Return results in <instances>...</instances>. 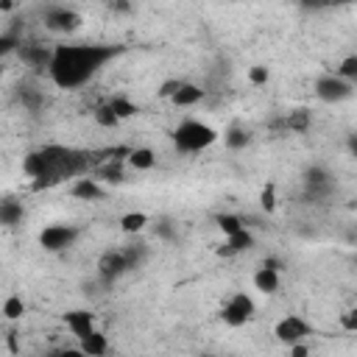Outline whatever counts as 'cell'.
Segmentation results:
<instances>
[{
  "label": "cell",
  "instance_id": "obj_1",
  "mask_svg": "<svg viewBox=\"0 0 357 357\" xmlns=\"http://www.w3.org/2000/svg\"><path fill=\"white\" fill-rule=\"evenodd\" d=\"M123 53V45L103 42H67L50 50L47 75L59 89H78L95 78L112 59Z\"/></svg>",
  "mask_w": 357,
  "mask_h": 357
},
{
  "label": "cell",
  "instance_id": "obj_2",
  "mask_svg": "<svg viewBox=\"0 0 357 357\" xmlns=\"http://www.w3.org/2000/svg\"><path fill=\"white\" fill-rule=\"evenodd\" d=\"M39 153L45 159V173H42V178L31 181L33 190L53 187V184H59L64 178L86 176L89 153H84V151H75V148H67V145H42Z\"/></svg>",
  "mask_w": 357,
  "mask_h": 357
},
{
  "label": "cell",
  "instance_id": "obj_3",
  "mask_svg": "<svg viewBox=\"0 0 357 357\" xmlns=\"http://www.w3.org/2000/svg\"><path fill=\"white\" fill-rule=\"evenodd\" d=\"M218 137H220V134H218L209 123H204V120H192V117L181 120V123L173 128V145H176L181 153H198V151H206L209 145L218 142Z\"/></svg>",
  "mask_w": 357,
  "mask_h": 357
},
{
  "label": "cell",
  "instance_id": "obj_4",
  "mask_svg": "<svg viewBox=\"0 0 357 357\" xmlns=\"http://www.w3.org/2000/svg\"><path fill=\"white\" fill-rule=\"evenodd\" d=\"M254 312H257L254 298H251L248 293L237 290V293H231V296L223 301V307H220V321H223L226 326H245V324L254 318Z\"/></svg>",
  "mask_w": 357,
  "mask_h": 357
},
{
  "label": "cell",
  "instance_id": "obj_5",
  "mask_svg": "<svg viewBox=\"0 0 357 357\" xmlns=\"http://www.w3.org/2000/svg\"><path fill=\"white\" fill-rule=\"evenodd\" d=\"M81 229L73 226V223H50L39 231V245L50 254H59V251H67L70 245H75Z\"/></svg>",
  "mask_w": 357,
  "mask_h": 357
},
{
  "label": "cell",
  "instance_id": "obj_6",
  "mask_svg": "<svg viewBox=\"0 0 357 357\" xmlns=\"http://www.w3.org/2000/svg\"><path fill=\"white\" fill-rule=\"evenodd\" d=\"M273 335H276V340L284 343V346L304 343V340L312 335V324H310L307 318H301V315H284V318L276 321Z\"/></svg>",
  "mask_w": 357,
  "mask_h": 357
},
{
  "label": "cell",
  "instance_id": "obj_7",
  "mask_svg": "<svg viewBox=\"0 0 357 357\" xmlns=\"http://www.w3.org/2000/svg\"><path fill=\"white\" fill-rule=\"evenodd\" d=\"M315 95H318L324 103H343V100L354 98V84L337 78L335 73H326V75H321V78L315 81Z\"/></svg>",
  "mask_w": 357,
  "mask_h": 357
},
{
  "label": "cell",
  "instance_id": "obj_8",
  "mask_svg": "<svg viewBox=\"0 0 357 357\" xmlns=\"http://www.w3.org/2000/svg\"><path fill=\"white\" fill-rule=\"evenodd\" d=\"M84 22V17L75 11V8H67V6H47L45 8V25L56 33H70V31H78Z\"/></svg>",
  "mask_w": 357,
  "mask_h": 357
},
{
  "label": "cell",
  "instance_id": "obj_9",
  "mask_svg": "<svg viewBox=\"0 0 357 357\" xmlns=\"http://www.w3.org/2000/svg\"><path fill=\"white\" fill-rule=\"evenodd\" d=\"M126 271H131V265H128V257H126V251L123 248H109V251H103L100 254V259H98V276L103 279V282H114V279H120Z\"/></svg>",
  "mask_w": 357,
  "mask_h": 357
},
{
  "label": "cell",
  "instance_id": "obj_10",
  "mask_svg": "<svg viewBox=\"0 0 357 357\" xmlns=\"http://www.w3.org/2000/svg\"><path fill=\"white\" fill-rule=\"evenodd\" d=\"M70 195L78 198V201H100L106 195V190L100 187L98 178H92L89 173L86 176H78L73 184H70Z\"/></svg>",
  "mask_w": 357,
  "mask_h": 357
},
{
  "label": "cell",
  "instance_id": "obj_11",
  "mask_svg": "<svg viewBox=\"0 0 357 357\" xmlns=\"http://www.w3.org/2000/svg\"><path fill=\"white\" fill-rule=\"evenodd\" d=\"M64 326L70 329V335H75L81 340L95 329V315L89 310H70V312H64Z\"/></svg>",
  "mask_w": 357,
  "mask_h": 357
},
{
  "label": "cell",
  "instance_id": "obj_12",
  "mask_svg": "<svg viewBox=\"0 0 357 357\" xmlns=\"http://www.w3.org/2000/svg\"><path fill=\"white\" fill-rule=\"evenodd\" d=\"M251 284H254V290H259V293H265V296H273V293L279 290V268H271V265L262 262V265L254 271Z\"/></svg>",
  "mask_w": 357,
  "mask_h": 357
},
{
  "label": "cell",
  "instance_id": "obj_13",
  "mask_svg": "<svg viewBox=\"0 0 357 357\" xmlns=\"http://www.w3.org/2000/svg\"><path fill=\"white\" fill-rule=\"evenodd\" d=\"M248 248H254V234H251L248 229H240L237 234L226 237V243L218 248V254H220V257H237V254H243V251H248Z\"/></svg>",
  "mask_w": 357,
  "mask_h": 357
},
{
  "label": "cell",
  "instance_id": "obj_14",
  "mask_svg": "<svg viewBox=\"0 0 357 357\" xmlns=\"http://www.w3.org/2000/svg\"><path fill=\"white\" fill-rule=\"evenodd\" d=\"M78 349H81L86 357H103V354L109 351V340H106V335H103L100 329H92L86 337L78 340Z\"/></svg>",
  "mask_w": 357,
  "mask_h": 357
},
{
  "label": "cell",
  "instance_id": "obj_15",
  "mask_svg": "<svg viewBox=\"0 0 357 357\" xmlns=\"http://www.w3.org/2000/svg\"><path fill=\"white\" fill-rule=\"evenodd\" d=\"M25 220V209H22V204L20 201H14V198H3L0 201V226H20Z\"/></svg>",
  "mask_w": 357,
  "mask_h": 357
},
{
  "label": "cell",
  "instance_id": "obj_16",
  "mask_svg": "<svg viewBox=\"0 0 357 357\" xmlns=\"http://www.w3.org/2000/svg\"><path fill=\"white\" fill-rule=\"evenodd\" d=\"M126 165L131 167V170H151L153 165H156V153L151 151V148H128V153H126Z\"/></svg>",
  "mask_w": 357,
  "mask_h": 357
},
{
  "label": "cell",
  "instance_id": "obj_17",
  "mask_svg": "<svg viewBox=\"0 0 357 357\" xmlns=\"http://www.w3.org/2000/svg\"><path fill=\"white\" fill-rule=\"evenodd\" d=\"M201 100H204V89H201V86H195V84H190V81H184V84H181V89L170 98V103H173V106H181V109L195 106V103H201Z\"/></svg>",
  "mask_w": 357,
  "mask_h": 357
},
{
  "label": "cell",
  "instance_id": "obj_18",
  "mask_svg": "<svg viewBox=\"0 0 357 357\" xmlns=\"http://www.w3.org/2000/svg\"><path fill=\"white\" fill-rule=\"evenodd\" d=\"M106 106L112 109V114H114L120 123L128 120V117H134V114H139V106H137L134 100H128L126 95H114V98H109Z\"/></svg>",
  "mask_w": 357,
  "mask_h": 357
},
{
  "label": "cell",
  "instance_id": "obj_19",
  "mask_svg": "<svg viewBox=\"0 0 357 357\" xmlns=\"http://www.w3.org/2000/svg\"><path fill=\"white\" fill-rule=\"evenodd\" d=\"M20 56L31 64V67H45L50 64V50H45L42 45H20Z\"/></svg>",
  "mask_w": 357,
  "mask_h": 357
},
{
  "label": "cell",
  "instance_id": "obj_20",
  "mask_svg": "<svg viewBox=\"0 0 357 357\" xmlns=\"http://www.w3.org/2000/svg\"><path fill=\"white\" fill-rule=\"evenodd\" d=\"M0 315H3L6 321H20V318L25 315V301H22V296H20V293L6 296L3 304H0Z\"/></svg>",
  "mask_w": 357,
  "mask_h": 357
},
{
  "label": "cell",
  "instance_id": "obj_21",
  "mask_svg": "<svg viewBox=\"0 0 357 357\" xmlns=\"http://www.w3.org/2000/svg\"><path fill=\"white\" fill-rule=\"evenodd\" d=\"M223 142H226V148H231V151H243L248 142H251V134L243 128V126H229L226 131H223Z\"/></svg>",
  "mask_w": 357,
  "mask_h": 357
},
{
  "label": "cell",
  "instance_id": "obj_22",
  "mask_svg": "<svg viewBox=\"0 0 357 357\" xmlns=\"http://www.w3.org/2000/svg\"><path fill=\"white\" fill-rule=\"evenodd\" d=\"M148 223H151V220H148L145 212H126V215L120 218V231H123V234H139Z\"/></svg>",
  "mask_w": 357,
  "mask_h": 357
},
{
  "label": "cell",
  "instance_id": "obj_23",
  "mask_svg": "<svg viewBox=\"0 0 357 357\" xmlns=\"http://www.w3.org/2000/svg\"><path fill=\"white\" fill-rule=\"evenodd\" d=\"M310 123H312V117H310L307 109H293V112L284 117V128H287V131H296V134H304V131L310 128Z\"/></svg>",
  "mask_w": 357,
  "mask_h": 357
},
{
  "label": "cell",
  "instance_id": "obj_24",
  "mask_svg": "<svg viewBox=\"0 0 357 357\" xmlns=\"http://www.w3.org/2000/svg\"><path fill=\"white\" fill-rule=\"evenodd\" d=\"M215 223H218V229L223 231V237H231V234H237L240 229H245L243 218L234 215V212H220V215L215 218Z\"/></svg>",
  "mask_w": 357,
  "mask_h": 357
},
{
  "label": "cell",
  "instance_id": "obj_25",
  "mask_svg": "<svg viewBox=\"0 0 357 357\" xmlns=\"http://www.w3.org/2000/svg\"><path fill=\"white\" fill-rule=\"evenodd\" d=\"M335 75L337 78H343V81H357V56L351 53V56H346L340 64H337V70H335Z\"/></svg>",
  "mask_w": 357,
  "mask_h": 357
},
{
  "label": "cell",
  "instance_id": "obj_26",
  "mask_svg": "<svg viewBox=\"0 0 357 357\" xmlns=\"http://www.w3.org/2000/svg\"><path fill=\"white\" fill-rule=\"evenodd\" d=\"M20 36L14 33V31H3L0 33V61L6 59V56H11V53H17L20 50Z\"/></svg>",
  "mask_w": 357,
  "mask_h": 357
},
{
  "label": "cell",
  "instance_id": "obj_27",
  "mask_svg": "<svg viewBox=\"0 0 357 357\" xmlns=\"http://www.w3.org/2000/svg\"><path fill=\"white\" fill-rule=\"evenodd\" d=\"M92 117H95V123L100 126V128H117L120 126V120L112 114V109L103 103V106H98L95 112H92Z\"/></svg>",
  "mask_w": 357,
  "mask_h": 357
},
{
  "label": "cell",
  "instance_id": "obj_28",
  "mask_svg": "<svg viewBox=\"0 0 357 357\" xmlns=\"http://www.w3.org/2000/svg\"><path fill=\"white\" fill-rule=\"evenodd\" d=\"M307 184L315 190V187H329V173L324 167H310L307 170Z\"/></svg>",
  "mask_w": 357,
  "mask_h": 357
},
{
  "label": "cell",
  "instance_id": "obj_29",
  "mask_svg": "<svg viewBox=\"0 0 357 357\" xmlns=\"http://www.w3.org/2000/svg\"><path fill=\"white\" fill-rule=\"evenodd\" d=\"M259 204H262V209H268V212L276 209V187H273L271 181L262 187V192H259Z\"/></svg>",
  "mask_w": 357,
  "mask_h": 357
},
{
  "label": "cell",
  "instance_id": "obj_30",
  "mask_svg": "<svg viewBox=\"0 0 357 357\" xmlns=\"http://www.w3.org/2000/svg\"><path fill=\"white\" fill-rule=\"evenodd\" d=\"M181 84H184L181 78H167V81H162V86L156 89V95H159V98H167V100H170V98H173V95H176V92L181 89Z\"/></svg>",
  "mask_w": 357,
  "mask_h": 357
},
{
  "label": "cell",
  "instance_id": "obj_31",
  "mask_svg": "<svg viewBox=\"0 0 357 357\" xmlns=\"http://www.w3.org/2000/svg\"><path fill=\"white\" fill-rule=\"evenodd\" d=\"M20 100H22V106H25V109L36 112V109L42 106V92H33V89H22V92H20Z\"/></svg>",
  "mask_w": 357,
  "mask_h": 357
},
{
  "label": "cell",
  "instance_id": "obj_32",
  "mask_svg": "<svg viewBox=\"0 0 357 357\" xmlns=\"http://www.w3.org/2000/svg\"><path fill=\"white\" fill-rule=\"evenodd\" d=\"M100 178H103V181H109V184H120V181H123V170H120V165L114 162V165L100 167Z\"/></svg>",
  "mask_w": 357,
  "mask_h": 357
},
{
  "label": "cell",
  "instance_id": "obj_33",
  "mask_svg": "<svg viewBox=\"0 0 357 357\" xmlns=\"http://www.w3.org/2000/svg\"><path fill=\"white\" fill-rule=\"evenodd\" d=\"M268 67H262V64H257V67H251L248 70V81L254 84V86H262V84H268Z\"/></svg>",
  "mask_w": 357,
  "mask_h": 357
},
{
  "label": "cell",
  "instance_id": "obj_34",
  "mask_svg": "<svg viewBox=\"0 0 357 357\" xmlns=\"http://www.w3.org/2000/svg\"><path fill=\"white\" fill-rule=\"evenodd\" d=\"M340 324H343L346 332H354V329H357V312H354V310H346V312L340 315Z\"/></svg>",
  "mask_w": 357,
  "mask_h": 357
},
{
  "label": "cell",
  "instance_id": "obj_35",
  "mask_svg": "<svg viewBox=\"0 0 357 357\" xmlns=\"http://www.w3.org/2000/svg\"><path fill=\"white\" fill-rule=\"evenodd\" d=\"M287 351H290V357H310L307 343H293V346H287Z\"/></svg>",
  "mask_w": 357,
  "mask_h": 357
},
{
  "label": "cell",
  "instance_id": "obj_36",
  "mask_svg": "<svg viewBox=\"0 0 357 357\" xmlns=\"http://www.w3.org/2000/svg\"><path fill=\"white\" fill-rule=\"evenodd\" d=\"M53 357H86L81 349H61V351H56Z\"/></svg>",
  "mask_w": 357,
  "mask_h": 357
},
{
  "label": "cell",
  "instance_id": "obj_37",
  "mask_svg": "<svg viewBox=\"0 0 357 357\" xmlns=\"http://www.w3.org/2000/svg\"><path fill=\"white\" fill-rule=\"evenodd\" d=\"M156 231H159L162 237H173V229H170L167 223H159V226H156Z\"/></svg>",
  "mask_w": 357,
  "mask_h": 357
},
{
  "label": "cell",
  "instance_id": "obj_38",
  "mask_svg": "<svg viewBox=\"0 0 357 357\" xmlns=\"http://www.w3.org/2000/svg\"><path fill=\"white\" fill-rule=\"evenodd\" d=\"M3 70H6V67H3V61H0V78H3Z\"/></svg>",
  "mask_w": 357,
  "mask_h": 357
},
{
  "label": "cell",
  "instance_id": "obj_39",
  "mask_svg": "<svg viewBox=\"0 0 357 357\" xmlns=\"http://www.w3.org/2000/svg\"><path fill=\"white\" fill-rule=\"evenodd\" d=\"M50 357H53V354H50Z\"/></svg>",
  "mask_w": 357,
  "mask_h": 357
}]
</instances>
